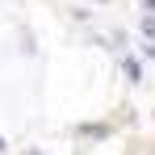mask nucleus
Returning <instances> with one entry per match:
<instances>
[{"label": "nucleus", "mask_w": 155, "mask_h": 155, "mask_svg": "<svg viewBox=\"0 0 155 155\" xmlns=\"http://www.w3.org/2000/svg\"><path fill=\"white\" fill-rule=\"evenodd\" d=\"M126 76H130V80H143V67H138V59H126Z\"/></svg>", "instance_id": "f257e3e1"}, {"label": "nucleus", "mask_w": 155, "mask_h": 155, "mask_svg": "<svg viewBox=\"0 0 155 155\" xmlns=\"http://www.w3.org/2000/svg\"><path fill=\"white\" fill-rule=\"evenodd\" d=\"M143 34H147V38L155 42V17H147V21H143Z\"/></svg>", "instance_id": "f03ea898"}, {"label": "nucleus", "mask_w": 155, "mask_h": 155, "mask_svg": "<svg viewBox=\"0 0 155 155\" xmlns=\"http://www.w3.org/2000/svg\"><path fill=\"white\" fill-rule=\"evenodd\" d=\"M0 151H4V138H0Z\"/></svg>", "instance_id": "20e7f679"}, {"label": "nucleus", "mask_w": 155, "mask_h": 155, "mask_svg": "<svg viewBox=\"0 0 155 155\" xmlns=\"http://www.w3.org/2000/svg\"><path fill=\"white\" fill-rule=\"evenodd\" d=\"M147 8H151V13H155V0H147Z\"/></svg>", "instance_id": "7ed1b4c3"}]
</instances>
